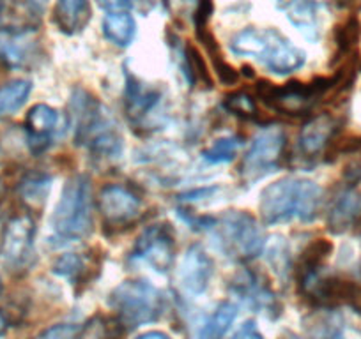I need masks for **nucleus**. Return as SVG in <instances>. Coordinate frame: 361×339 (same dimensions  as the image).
I'll return each instance as SVG.
<instances>
[{"label": "nucleus", "instance_id": "nucleus-1", "mask_svg": "<svg viewBox=\"0 0 361 339\" xmlns=\"http://www.w3.org/2000/svg\"><path fill=\"white\" fill-rule=\"evenodd\" d=\"M69 124L75 143L87 148L94 158L116 161L124 151L121 127L106 106L92 92L76 87L69 99Z\"/></svg>", "mask_w": 361, "mask_h": 339}, {"label": "nucleus", "instance_id": "nucleus-2", "mask_svg": "<svg viewBox=\"0 0 361 339\" xmlns=\"http://www.w3.org/2000/svg\"><path fill=\"white\" fill-rule=\"evenodd\" d=\"M322 205V189L317 182L301 177H283L267 186L260 195V217L267 226L290 221L312 223Z\"/></svg>", "mask_w": 361, "mask_h": 339}, {"label": "nucleus", "instance_id": "nucleus-3", "mask_svg": "<svg viewBox=\"0 0 361 339\" xmlns=\"http://www.w3.org/2000/svg\"><path fill=\"white\" fill-rule=\"evenodd\" d=\"M193 230H204L214 238L216 248L234 262H250L266 249L262 228L246 210H228L221 216L188 221Z\"/></svg>", "mask_w": 361, "mask_h": 339}, {"label": "nucleus", "instance_id": "nucleus-4", "mask_svg": "<svg viewBox=\"0 0 361 339\" xmlns=\"http://www.w3.org/2000/svg\"><path fill=\"white\" fill-rule=\"evenodd\" d=\"M231 51L238 57L255 58L267 71L279 76L293 75L307 62L305 51L276 29L246 27L232 36Z\"/></svg>", "mask_w": 361, "mask_h": 339}, {"label": "nucleus", "instance_id": "nucleus-5", "mask_svg": "<svg viewBox=\"0 0 361 339\" xmlns=\"http://www.w3.org/2000/svg\"><path fill=\"white\" fill-rule=\"evenodd\" d=\"M50 226L55 241L64 244L89 237L94 226V198L92 182L85 174H76L66 181Z\"/></svg>", "mask_w": 361, "mask_h": 339}, {"label": "nucleus", "instance_id": "nucleus-6", "mask_svg": "<svg viewBox=\"0 0 361 339\" xmlns=\"http://www.w3.org/2000/svg\"><path fill=\"white\" fill-rule=\"evenodd\" d=\"M109 306L116 311L117 321L126 328L152 324L165 311L161 290L144 279H128L112 290Z\"/></svg>", "mask_w": 361, "mask_h": 339}, {"label": "nucleus", "instance_id": "nucleus-7", "mask_svg": "<svg viewBox=\"0 0 361 339\" xmlns=\"http://www.w3.org/2000/svg\"><path fill=\"white\" fill-rule=\"evenodd\" d=\"M287 136L286 131L280 126L262 127L259 134L253 138L248 152L243 158L241 181L245 184H253L266 175L273 174L280 166L283 154H286Z\"/></svg>", "mask_w": 361, "mask_h": 339}, {"label": "nucleus", "instance_id": "nucleus-8", "mask_svg": "<svg viewBox=\"0 0 361 339\" xmlns=\"http://www.w3.org/2000/svg\"><path fill=\"white\" fill-rule=\"evenodd\" d=\"M36 223L30 216H16L6 224L0 238V258L11 272H25L36 264Z\"/></svg>", "mask_w": 361, "mask_h": 339}, {"label": "nucleus", "instance_id": "nucleus-9", "mask_svg": "<svg viewBox=\"0 0 361 339\" xmlns=\"http://www.w3.org/2000/svg\"><path fill=\"white\" fill-rule=\"evenodd\" d=\"M131 258L145 262L152 271L165 274L176 260V237L170 224L158 223L145 228L137 238Z\"/></svg>", "mask_w": 361, "mask_h": 339}, {"label": "nucleus", "instance_id": "nucleus-10", "mask_svg": "<svg viewBox=\"0 0 361 339\" xmlns=\"http://www.w3.org/2000/svg\"><path fill=\"white\" fill-rule=\"evenodd\" d=\"M126 71V85H124V108L126 115L135 126L149 127L158 122L159 108H161L163 92L158 87H152L149 83L142 82L130 69Z\"/></svg>", "mask_w": 361, "mask_h": 339}, {"label": "nucleus", "instance_id": "nucleus-11", "mask_svg": "<svg viewBox=\"0 0 361 339\" xmlns=\"http://www.w3.org/2000/svg\"><path fill=\"white\" fill-rule=\"evenodd\" d=\"M43 58L36 29H0V64L11 69H30Z\"/></svg>", "mask_w": 361, "mask_h": 339}, {"label": "nucleus", "instance_id": "nucleus-12", "mask_svg": "<svg viewBox=\"0 0 361 339\" xmlns=\"http://www.w3.org/2000/svg\"><path fill=\"white\" fill-rule=\"evenodd\" d=\"M228 288L241 302H245L257 313L267 314L271 320H275L282 314V304L276 299L275 292L260 279L257 272L250 271V269H243L238 274H234Z\"/></svg>", "mask_w": 361, "mask_h": 339}, {"label": "nucleus", "instance_id": "nucleus-13", "mask_svg": "<svg viewBox=\"0 0 361 339\" xmlns=\"http://www.w3.org/2000/svg\"><path fill=\"white\" fill-rule=\"evenodd\" d=\"M98 210L109 226H128L140 216L142 202L128 186L109 184L99 191Z\"/></svg>", "mask_w": 361, "mask_h": 339}, {"label": "nucleus", "instance_id": "nucleus-14", "mask_svg": "<svg viewBox=\"0 0 361 339\" xmlns=\"http://www.w3.org/2000/svg\"><path fill=\"white\" fill-rule=\"evenodd\" d=\"M213 272V258L207 255L202 245L193 244L186 249L185 257L180 260L179 271H177V281H179V286L186 293H190V295H200L209 286Z\"/></svg>", "mask_w": 361, "mask_h": 339}, {"label": "nucleus", "instance_id": "nucleus-15", "mask_svg": "<svg viewBox=\"0 0 361 339\" xmlns=\"http://www.w3.org/2000/svg\"><path fill=\"white\" fill-rule=\"evenodd\" d=\"M338 133V122L329 113H319L312 117L301 129L298 138V148L301 155L307 159H314L322 152L329 151Z\"/></svg>", "mask_w": 361, "mask_h": 339}, {"label": "nucleus", "instance_id": "nucleus-16", "mask_svg": "<svg viewBox=\"0 0 361 339\" xmlns=\"http://www.w3.org/2000/svg\"><path fill=\"white\" fill-rule=\"evenodd\" d=\"M57 126L59 112L51 106L39 103L29 110L25 117V134L29 148L34 154H41L50 147Z\"/></svg>", "mask_w": 361, "mask_h": 339}, {"label": "nucleus", "instance_id": "nucleus-17", "mask_svg": "<svg viewBox=\"0 0 361 339\" xmlns=\"http://www.w3.org/2000/svg\"><path fill=\"white\" fill-rule=\"evenodd\" d=\"M99 264L94 257L83 252H66L57 258L54 264V272L64 278L75 290H83V286L90 285L98 276Z\"/></svg>", "mask_w": 361, "mask_h": 339}, {"label": "nucleus", "instance_id": "nucleus-18", "mask_svg": "<svg viewBox=\"0 0 361 339\" xmlns=\"http://www.w3.org/2000/svg\"><path fill=\"white\" fill-rule=\"evenodd\" d=\"M279 11L287 13L294 29L308 41L319 39L317 0H273Z\"/></svg>", "mask_w": 361, "mask_h": 339}, {"label": "nucleus", "instance_id": "nucleus-19", "mask_svg": "<svg viewBox=\"0 0 361 339\" xmlns=\"http://www.w3.org/2000/svg\"><path fill=\"white\" fill-rule=\"evenodd\" d=\"M361 216V191L347 188L333 200L328 212V228L333 234H345Z\"/></svg>", "mask_w": 361, "mask_h": 339}, {"label": "nucleus", "instance_id": "nucleus-20", "mask_svg": "<svg viewBox=\"0 0 361 339\" xmlns=\"http://www.w3.org/2000/svg\"><path fill=\"white\" fill-rule=\"evenodd\" d=\"M90 16H92L90 0H57L51 20L62 34L75 36L85 30Z\"/></svg>", "mask_w": 361, "mask_h": 339}, {"label": "nucleus", "instance_id": "nucleus-21", "mask_svg": "<svg viewBox=\"0 0 361 339\" xmlns=\"http://www.w3.org/2000/svg\"><path fill=\"white\" fill-rule=\"evenodd\" d=\"M195 36L199 43H202L204 50H206L207 57L211 60V69L216 75V78L220 79L221 85H235L239 79V71L225 60L224 53L220 50V44H218L216 37L209 30V27L204 30H197Z\"/></svg>", "mask_w": 361, "mask_h": 339}, {"label": "nucleus", "instance_id": "nucleus-22", "mask_svg": "<svg viewBox=\"0 0 361 339\" xmlns=\"http://www.w3.org/2000/svg\"><path fill=\"white\" fill-rule=\"evenodd\" d=\"M103 36L117 48H128L137 37V22L128 11H112L103 18Z\"/></svg>", "mask_w": 361, "mask_h": 339}, {"label": "nucleus", "instance_id": "nucleus-23", "mask_svg": "<svg viewBox=\"0 0 361 339\" xmlns=\"http://www.w3.org/2000/svg\"><path fill=\"white\" fill-rule=\"evenodd\" d=\"M180 57H183V65H180V71L185 75L186 82L190 85H200L204 89L213 87V78H211L209 72V64L206 62L204 55L200 53L199 48H195L193 44H186L180 51Z\"/></svg>", "mask_w": 361, "mask_h": 339}, {"label": "nucleus", "instance_id": "nucleus-24", "mask_svg": "<svg viewBox=\"0 0 361 339\" xmlns=\"http://www.w3.org/2000/svg\"><path fill=\"white\" fill-rule=\"evenodd\" d=\"M333 251V244L326 238H315L314 242L305 248V251L301 252L300 260L296 264V278H303V276L314 274V272L322 271V265L328 260L329 255Z\"/></svg>", "mask_w": 361, "mask_h": 339}, {"label": "nucleus", "instance_id": "nucleus-25", "mask_svg": "<svg viewBox=\"0 0 361 339\" xmlns=\"http://www.w3.org/2000/svg\"><path fill=\"white\" fill-rule=\"evenodd\" d=\"M0 16L11 29H36V8L30 0H0Z\"/></svg>", "mask_w": 361, "mask_h": 339}, {"label": "nucleus", "instance_id": "nucleus-26", "mask_svg": "<svg viewBox=\"0 0 361 339\" xmlns=\"http://www.w3.org/2000/svg\"><path fill=\"white\" fill-rule=\"evenodd\" d=\"M32 92L29 79H13L0 87V117H8L18 112Z\"/></svg>", "mask_w": 361, "mask_h": 339}, {"label": "nucleus", "instance_id": "nucleus-27", "mask_svg": "<svg viewBox=\"0 0 361 339\" xmlns=\"http://www.w3.org/2000/svg\"><path fill=\"white\" fill-rule=\"evenodd\" d=\"M235 318H238V306L232 302H221L200 328L199 339H224Z\"/></svg>", "mask_w": 361, "mask_h": 339}, {"label": "nucleus", "instance_id": "nucleus-28", "mask_svg": "<svg viewBox=\"0 0 361 339\" xmlns=\"http://www.w3.org/2000/svg\"><path fill=\"white\" fill-rule=\"evenodd\" d=\"M51 177L48 174H29L20 182L18 193L23 202L34 209H41L44 205L50 193Z\"/></svg>", "mask_w": 361, "mask_h": 339}, {"label": "nucleus", "instance_id": "nucleus-29", "mask_svg": "<svg viewBox=\"0 0 361 339\" xmlns=\"http://www.w3.org/2000/svg\"><path fill=\"white\" fill-rule=\"evenodd\" d=\"M305 332L308 339H340L342 325L329 309H321L305 320Z\"/></svg>", "mask_w": 361, "mask_h": 339}, {"label": "nucleus", "instance_id": "nucleus-30", "mask_svg": "<svg viewBox=\"0 0 361 339\" xmlns=\"http://www.w3.org/2000/svg\"><path fill=\"white\" fill-rule=\"evenodd\" d=\"M224 108L231 115L238 117V119L253 120V122L260 119V112L257 108L255 99L246 94V92H232V94H228L224 99Z\"/></svg>", "mask_w": 361, "mask_h": 339}, {"label": "nucleus", "instance_id": "nucleus-31", "mask_svg": "<svg viewBox=\"0 0 361 339\" xmlns=\"http://www.w3.org/2000/svg\"><path fill=\"white\" fill-rule=\"evenodd\" d=\"M243 147L241 138L225 136L214 141L209 148L202 152V158L209 165H221V162H231Z\"/></svg>", "mask_w": 361, "mask_h": 339}, {"label": "nucleus", "instance_id": "nucleus-32", "mask_svg": "<svg viewBox=\"0 0 361 339\" xmlns=\"http://www.w3.org/2000/svg\"><path fill=\"white\" fill-rule=\"evenodd\" d=\"M357 39H360V22H357V18L350 16L335 29V44L338 58L343 55H349L356 46Z\"/></svg>", "mask_w": 361, "mask_h": 339}, {"label": "nucleus", "instance_id": "nucleus-33", "mask_svg": "<svg viewBox=\"0 0 361 339\" xmlns=\"http://www.w3.org/2000/svg\"><path fill=\"white\" fill-rule=\"evenodd\" d=\"M78 339H119V328L106 318L94 316L80 328Z\"/></svg>", "mask_w": 361, "mask_h": 339}, {"label": "nucleus", "instance_id": "nucleus-34", "mask_svg": "<svg viewBox=\"0 0 361 339\" xmlns=\"http://www.w3.org/2000/svg\"><path fill=\"white\" fill-rule=\"evenodd\" d=\"M267 258H269L271 267L275 269L280 276H286L293 271V265H290V257H289V248H287L283 238H276L275 244L269 245V249H267Z\"/></svg>", "mask_w": 361, "mask_h": 339}, {"label": "nucleus", "instance_id": "nucleus-35", "mask_svg": "<svg viewBox=\"0 0 361 339\" xmlns=\"http://www.w3.org/2000/svg\"><path fill=\"white\" fill-rule=\"evenodd\" d=\"M80 328L82 327L73 324H57L48 327L34 339H78Z\"/></svg>", "mask_w": 361, "mask_h": 339}, {"label": "nucleus", "instance_id": "nucleus-36", "mask_svg": "<svg viewBox=\"0 0 361 339\" xmlns=\"http://www.w3.org/2000/svg\"><path fill=\"white\" fill-rule=\"evenodd\" d=\"M170 11L179 16H192L195 13L199 0H165Z\"/></svg>", "mask_w": 361, "mask_h": 339}, {"label": "nucleus", "instance_id": "nucleus-37", "mask_svg": "<svg viewBox=\"0 0 361 339\" xmlns=\"http://www.w3.org/2000/svg\"><path fill=\"white\" fill-rule=\"evenodd\" d=\"M231 339H264V338H262V334H260V331H259V327H257L255 321L246 320Z\"/></svg>", "mask_w": 361, "mask_h": 339}, {"label": "nucleus", "instance_id": "nucleus-38", "mask_svg": "<svg viewBox=\"0 0 361 339\" xmlns=\"http://www.w3.org/2000/svg\"><path fill=\"white\" fill-rule=\"evenodd\" d=\"M98 4L109 13L112 11H124V9L133 6V0H98Z\"/></svg>", "mask_w": 361, "mask_h": 339}, {"label": "nucleus", "instance_id": "nucleus-39", "mask_svg": "<svg viewBox=\"0 0 361 339\" xmlns=\"http://www.w3.org/2000/svg\"><path fill=\"white\" fill-rule=\"evenodd\" d=\"M345 179L349 182V186H354L356 182L361 181V161L350 162L345 168Z\"/></svg>", "mask_w": 361, "mask_h": 339}, {"label": "nucleus", "instance_id": "nucleus-40", "mask_svg": "<svg viewBox=\"0 0 361 339\" xmlns=\"http://www.w3.org/2000/svg\"><path fill=\"white\" fill-rule=\"evenodd\" d=\"M137 339H170L165 332H159V331H151V332H145V334L138 335Z\"/></svg>", "mask_w": 361, "mask_h": 339}, {"label": "nucleus", "instance_id": "nucleus-41", "mask_svg": "<svg viewBox=\"0 0 361 339\" xmlns=\"http://www.w3.org/2000/svg\"><path fill=\"white\" fill-rule=\"evenodd\" d=\"M6 331H8V320H6L4 314L0 313V338L6 334Z\"/></svg>", "mask_w": 361, "mask_h": 339}, {"label": "nucleus", "instance_id": "nucleus-42", "mask_svg": "<svg viewBox=\"0 0 361 339\" xmlns=\"http://www.w3.org/2000/svg\"><path fill=\"white\" fill-rule=\"evenodd\" d=\"M279 339H300V338H296V335H294V334H290V332H286V334H282V335H280Z\"/></svg>", "mask_w": 361, "mask_h": 339}, {"label": "nucleus", "instance_id": "nucleus-43", "mask_svg": "<svg viewBox=\"0 0 361 339\" xmlns=\"http://www.w3.org/2000/svg\"><path fill=\"white\" fill-rule=\"evenodd\" d=\"M2 290H4V285H2V278H0V295H2Z\"/></svg>", "mask_w": 361, "mask_h": 339}]
</instances>
